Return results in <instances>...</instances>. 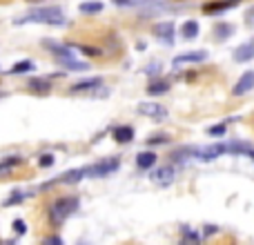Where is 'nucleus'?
Listing matches in <instances>:
<instances>
[{"label": "nucleus", "mask_w": 254, "mask_h": 245, "mask_svg": "<svg viewBox=\"0 0 254 245\" xmlns=\"http://www.w3.org/2000/svg\"><path fill=\"white\" fill-rule=\"evenodd\" d=\"M181 36L185 38V40H194L199 36V22L196 20H187L185 25L181 27Z\"/></svg>", "instance_id": "nucleus-13"}, {"label": "nucleus", "mask_w": 254, "mask_h": 245, "mask_svg": "<svg viewBox=\"0 0 254 245\" xmlns=\"http://www.w3.org/2000/svg\"><path fill=\"white\" fill-rule=\"evenodd\" d=\"M225 132H228V125H225V123H218V125L210 127L207 134H210V136H225Z\"/></svg>", "instance_id": "nucleus-25"}, {"label": "nucleus", "mask_w": 254, "mask_h": 245, "mask_svg": "<svg viewBox=\"0 0 254 245\" xmlns=\"http://www.w3.org/2000/svg\"><path fill=\"white\" fill-rule=\"evenodd\" d=\"M18 22H45V25H63L65 16L58 7H40L34 9L32 14H27L25 18H20Z\"/></svg>", "instance_id": "nucleus-2"}, {"label": "nucleus", "mask_w": 254, "mask_h": 245, "mask_svg": "<svg viewBox=\"0 0 254 245\" xmlns=\"http://www.w3.org/2000/svg\"><path fill=\"white\" fill-rule=\"evenodd\" d=\"M207 58V52H187V54H181V56L174 58V65L181 67V65L185 63H203Z\"/></svg>", "instance_id": "nucleus-10"}, {"label": "nucleus", "mask_w": 254, "mask_h": 245, "mask_svg": "<svg viewBox=\"0 0 254 245\" xmlns=\"http://www.w3.org/2000/svg\"><path fill=\"white\" fill-rule=\"evenodd\" d=\"M179 245H201V239H199V234L194 229L183 227V239L179 241Z\"/></svg>", "instance_id": "nucleus-18"}, {"label": "nucleus", "mask_w": 254, "mask_h": 245, "mask_svg": "<svg viewBox=\"0 0 254 245\" xmlns=\"http://www.w3.org/2000/svg\"><path fill=\"white\" fill-rule=\"evenodd\" d=\"M154 36L159 40L167 42V45H172V40H174V25L172 22H161V25L154 27Z\"/></svg>", "instance_id": "nucleus-8"}, {"label": "nucleus", "mask_w": 254, "mask_h": 245, "mask_svg": "<svg viewBox=\"0 0 254 245\" xmlns=\"http://www.w3.org/2000/svg\"><path fill=\"white\" fill-rule=\"evenodd\" d=\"M232 32H234L232 25H218L217 27V38L218 40H225L228 36H232Z\"/></svg>", "instance_id": "nucleus-24"}, {"label": "nucleus", "mask_w": 254, "mask_h": 245, "mask_svg": "<svg viewBox=\"0 0 254 245\" xmlns=\"http://www.w3.org/2000/svg\"><path fill=\"white\" fill-rule=\"evenodd\" d=\"M156 161H159V158H156L154 151H141L136 156V165L141 167V170H152V167L156 165Z\"/></svg>", "instance_id": "nucleus-12"}, {"label": "nucleus", "mask_w": 254, "mask_h": 245, "mask_svg": "<svg viewBox=\"0 0 254 245\" xmlns=\"http://www.w3.org/2000/svg\"><path fill=\"white\" fill-rule=\"evenodd\" d=\"M85 176V170H72V172L58 176V183H78Z\"/></svg>", "instance_id": "nucleus-21"}, {"label": "nucleus", "mask_w": 254, "mask_h": 245, "mask_svg": "<svg viewBox=\"0 0 254 245\" xmlns=\"http://www.w3.org/2000/svg\"><path fill=\"white\" fill-rule=\"evenodd\" d=\"M230 245H234V243H230Z\"/></svg>", "instance_id": "nucleus-36"}, {"label": "nucleus", "mask_w": 254, "mask_h": 245, "mask_svg": "<svg viewBox=\"0 0 254 245\" xmlns=\"http://www.w3.org/2000/svg\"><path fill=\"white\" fill-rule=\"evenodd\" d=\"M78 207V198L76 196H63L58 201H54L52 207H49V219L54 225H63L65 221L72 216Z\"/></svg>", "instance_id": "nucleus-1"}, {"label": "nucleus", "mask_w": 254, "mask_h": 245, "mask_svg": "<svg viewBox=\"0 0 254 245\" xmlns=\"http://www.w3.org/2000/svg\"><path fill=\"white\" fill-rule=\"evenodd\" d=\"M161 72V63H152V67L145 69V74H159Z\"/></svg>", "instance_id": "nucleus-31"}, {"label": "nucleus", "mask_w": 254, "mask_h": 245, "mask_svg": "<svg viewBox=\"0 0 254 245\" xmlns=\"http://www.w3.org/2000/svg\"><path fill=\"white\" fill-rule=\"evenodd\" d=\"M223 147H225V154H248L250 156L254 151V145L248 141H225Z\"/></svg>", "instance_id": "nucleus-7"}, {"label": "nucleus", "mask_w": 254, "mask_h": 245, "mask_svg": "<svg viewBox=\"0 0 254 245\" xmlns=\"http://www.w3.org/2000/svg\"><path fill=\"white\" fill-rule=\"evenodd\" d=\"M38 165L40 167H52L54 165V156L52 154H42V156L38 158Z\"/></svg>", "instance_id": "nucleus-27"}, {"label": "nucleus", "mask_w": 254, "mask_h": 245, "mask_svg": "<svg viewBox=\"0 0 254 245\" xmlns=\"http://www.w3.org/2000/svg\"><path fill=\"white\" fill-rule=\"evenodd\" d=\"M114 138H116V143H129L134 138V127H129V125L116 127L114 130Z\"/></svg>", "instance_id": "nucleus-14"}, {"label": "nucleus", "mask_w": 254, "mask_h": 245, "mask_svg": "<svg viewBox=\"0 0 254 245\" xmlns=\"http://www.w3.org/2000/svg\"><path fill=\"white\" fill-rule=\"evenodd\" d=\"M250 158H252V161H254V151H252V154H250Z\"/></svg>", "instance_id": "nucleus-35"}, {"label": "nucleus", "mask_w": 254, "mask_h": 245, "mask_svg": "<svg viewBox=\"0 0 254 245\" xmlns=\"http://www.w3.org/2000/svg\"><path fill=\"white\" fill-rule=\"evenodd\" d=\"M132 0H114V5H129Z\"/></svg>", "instance_id": "nucleus-33"}, {"label": "nucleus", "mask_w": 254, "mask_h": 245, "mask_svg": "<svg viewBox=\"0 0 254 245\" xmlns=\"http://www.w3.org/2000/svg\"><path fill=\"white\" fill-rule=\"evenodd\" d=\"M245 25L254 27V7H250V9L245 11Z\"/></svg>", "instance_id": "nucleus-30"}, {"label": "nucleus", "mask_w": 254, "mask_h": 245, "mask_svg": "<svg viewBox=\"0 0 254 245\" xmlns=\"http://www.w3.org/2000/svg\"><path fill=\"white\" fill-rule=\"evenodd\" d=\"M230 7H232V2H228V0L225 2H207L203 7V11H205L207 16H212V14H221L223 9H230Z\"/></svg>", "instance_id": "nucleus-19"}, {"label": "nucleus", "mask_w": 254, "mask_h": 245, "mask_svg": "<svg viewBox=\"0 0 254 245\" xmlns=\"http://www.w3.org/2000/svg\"><path fill=\"white\" fill-rule=\"evenodd\" d=\"M228 2H232V5H236V2H238V0H228Z\"/></svg>", "instance_id": "nucleus-34"}, {"label": "nucleus", "mask_w": 254, "mask_h": 245, "mask_svg": "<svg viewBox=\"0 0 254 245\" xmlns=\"http://www.w3.org/2000/svg\"><path fill=\"white\" fill-rule=\"evenodd\" d=\"M254 89V72H245L238 76L236 85L232 87V96H243Z\"/></svg>", "instance_id": "nucleus-6"}, {"label": "nucleus", "mask_w": 254, "mask_h": 245, "mask_svg": "<svg viewBox=\"0 0 254 245\" xmlns=\"http://www.w3.org/2000/svg\"><path fill=\"white\" fill-rule=\"evenodd\" d=\"M27 87L32 89V92H36V94H47L49 89H52V83H47L45 78H34V80H29Z\"/></svg>", "instance_id": "nucleus-17"}, {"label": "nucleus", "mask_w": 254, "mask_h": 245, "mask_svg": "<svg viewBox=\"0 0 254 245\" xmlns=\"http://www.w3.org/2000/svg\"><path fill=\"white\" fill-rule=\"evenodd\" d=\"M18 163H20V158H7L5 163H0V174H7L11 167L18 165Z\"/></svg>", "instance_id": "nucleus-26"}, {"label": "nucleus", "mask_w": 254, "mask_h": 245, "mask_svg": "<svg viewBox=\"0 0 254 245\" xmlns=\"http://www.w3.org/2000/svg\"><path fill=\"white\" fill-rule=\"evenodd\" d=\"M103 80L101 78H87V80H78L76 85H72V94H78V92H90V89H96V87H101Z\"/></svg>", "instance_id": "nucleus-11"}, {"label": "nucleus", "mask_w": 254, "mask_h": 245, "mask_svg": "<svg viewBox=\"0 0 254 245\" xmlns=\"http://www.w3.org/2000/svg\"><path fill=\"white\" fill-rule=\"evenodd\" d=\"M232 58L236 63H248V60H252L254 58V40H250V42H245V45H241L238 49H234Z\"/></svg>", "instance_id": "nucleus-9"}, {"label": "nucleus", "mask_w": 254, "mask_h": 245, "mask_svg": "<svg viewBox=\"0 0 254 245\" xmlns=\"http://www.w3.org/2000/svg\"><path fill=\"white\" fill-rule=\"evenodd\" d=\"M14 232H16L18 236H20V234H25V232H27V227H25V221H22V219L14 221Z\"/></svg>", "instance_id": "nucleus-28"}, {"label": "nucleus", "mask_w": 254, "mask_h": 245, "mask_svg": "<svg viewBox=\"0 0 254 245\" xmlns=\"http://www.w3.org/2000/svg\"><path fill=\"white\" fill-rule=\"evenodd\" d=\"M34 69H36L34 60H20V63H16L11 67V74H25V72H34Z\"/></svg>", "instance_id": "nucleus-22"}, {"label": "nucleus", "mask_w": 254, "mask_h": 245, "mask_svg": "<svg viewBox=\"0 0 254 245\" xmlns=\"http://www.w3.org/2000/svg\"><path fill=\"white\" fill-rule=\"evenodd\" d=\"M167 141H169V136H165V134H159L156 138H147L149 145H156V143H167Z\"/></svg>", "instance_id": "nucleus-29"}, {"label": "nucleus", "mask_w": 254, "mask_h": 245, "mask_svg": "<svg viewBox=\"0 0 254 245\" xmlns=\"http://www.w3.org/2000/svg\"><path fill=\"white\" fill-rule=\"evenodd\" d=\"M60 63H63V67L69 69V72H85V69H90L87 63H78V60H72V58H65Z\"/></svg>", "instance_id": "nucleus-20"}, {"label": "nucleus", "mask_w": 254, "mask_h": 245, "mask_svg": "<svg viewBox=\"0 0 254 245\" xmlns=\"http://www.w3.org/2000/svg\"><path fill=\"white\" fill-rule=\"evenodd\" d=\"M165 92H169L167 80H152V83L147 85V94H152V96H161V94H165Z\"/></svg>", "instance_id": "nucleus-16"}, {"label": "nucleus", "mask_w": 254, "mask_h": 245, "mask_svg": "<svg viewBox=\"0 0 254 245\" xmlns=\"http://www.w3.org/2000/svg\"><path fill=\"white\" fill-rule=\"evenodd\" d=\"M116 170H118V158H107V161H101V163H96V165L87 167L85 174L87 176H107V174L116 172Z\"/></svg>", "instance_id": "nucleus-4"}, {"label": "nucleus", "mask_w": 254, "mask_h": 245, "mask_svg": "<svg viewBox=\"0 0 254 245\" xmlns=\"http://www.w3.org/2000/svg\"><path fill=\"white\" fill-rule=\"evenodd\" d=\"M138 114H143V116H147V118H156V120H163L165 116H167V110H165L163 105H159V103H141L138 105Z\"/></svg>", "instance_id": "nucleus-5"}, {"label": "nucleus", "mask_w": 254, "mask_h": 245, "mask_svg": "<svg viewBox=\"0 0 254 245\" xmlns=\"http://www.w3.org/2000/svg\"><path fill=\"white\" fill-rule=\"evenodd\" d=\"M149 178H152L154 185L159 188H167L176 181V170L172 165H163V167H156L154 172H149Z\"/></svg>", "instance_id": "nucleus-3"}, {"label": "nucleus", "mask_w": 254, "mask_h": 245, "mask_svg": "<svg viewBox=\"0 0 254 245\" xmlns=\"http://www.w3.org/2000/svg\"><path fill=\"white\" fill-rule=\"evenodd\" d=\"M47 49L49 52H54L56 56L60 58V60H65V58H72L74 56V52L69 47H65V45H58V42H47Z\"/></svg>", "instance_id": "nucleus-15"}, {"label": "nucleus", "mask_w": 254, "mask_h": 245, "mask_svg": "<svg viewBox=\"0 0 254 245\" xmlns=\"http://www.w3.org/2000/svg\"><path fill=\"white\" fill-rule=\"evenodd\" d=\"M80 11H83V14H98V11H103V2H98V0L83 2V5H80Z\"/></svg>", "instance_id": "nucleus-23"}, {"label": "nucleus", "mask_w": 254, "mask_h": 245, "mask_svg": "<svg viewBox=\"0 0 254 245\" xmlns=\"http://www.w3.org/2000/svg\"><path fill=\"white\" fill-rule=\"evenodd\" d=\"M47 243H49V245H63V241H60L58 236H54V239H49Z\"/></svg>", "instance_id": "nucleus-32"}, {"label": "nucleus", "mask_w": 254, "mask_h": 245, "mask_svg": "<svg viewBox=\"0 0 254 245\" xmlns=\"http://www.w3.org/2000/svg\"><path fill=\"white\" fill-rule=\"evenodd\" d=\"M252 125H254V123H252Z\"/></svg>", "instance_id": "nucleus-37"}]
</instances>
